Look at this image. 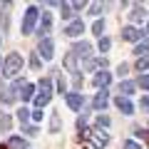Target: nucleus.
<instances>
[{
  "label": "nucleus",
  "mask_w": 149,
  "mask_h": 149,
  "mask_svg": "<svg viewBox=\"0 0 149 149\" xmlns=\"http://www.w3.org/2000/svg\"><path fill=\"white\" fill-rule=\"evenodd\" d=\"M20 67H22V57L17 52H13V55H8L5 65H3V74H5V77H15V74L20 72Z\"/></svg>",
  "instance_id": "1"
},
{
  "label": "nucleus",
  "mask_w": 149,
  "mask_h": 149,
  "mask_svg": "<svg viewBox=\"0 0 149 149\" xmlns=\"http://www.w3.org/2000/svg\"><path fill=\"white\" fill-rule=\"evenodd\" d=\"M40 17V13H37V8L35 5H30L25 10V17H22V35H30L32 32V27H35V20Z\"/></svg>",
  "instance_id": "2"
},
{
  "label": "nucleus",
  "mask_w": 149,
  "mask_h": 149,
  "mask_svg": "<svg viewBox=\"0 0 149 149\" xmlns=\"http://www.w3.org/2000/svg\"><path fill=\"white\" fill-rule=\"evenodd\" d=\"M82 139H90V142L95 144L97 149H100V147H104V144L109 142V137H107V134H102L100 129H97V132H87V129H85V132H82Z\"/></svg>",
  "instance_id": "3"
},
{
  "label": "nucleus",
  "mask_w": 149,
  "mask_h": 149,
  "mask_svg": "<svg viewBox=\"0 0 149 149\" xmlns=\"http://www.w3.org/2000/svg\"><path fill=\"white\" fill-rule=\"evenodd\" d=\"M52 50H55V45H52V40H50V37L40 40V45H37V55H40V57L52 60Z\"/></svg>",
  "instance_id": "4"
},
{
  "label": "nucleus",
  "mask_w": 149,
  "mask_h": 149,
  "mask_svg": "<svg viewBox=\"0 0 149 149\" xmlns=\"http://www.w3.org/2000/svg\"><path fill=\"white\" fill-rule=\"evenodd\" d=\"M82 32H85V22L82 20H72L67 27H65V35L67 37H77V35H82Z\"/></svg>",
  "instance_id": "5"
},
{
  "label": "nucleus",
  "mask_w": 149,
  "mask_h": 149,
  "mask_svg": "<svg viewBox=\"0 0 149 149\" xmlns=\"http://www.w3.org/2000/svg\"><path fill=\"white\" fill-rule=\"evenodd\" d=\"M122 37L127 40V42H137L139 37H144V32H139L137 27H132V25H127V27L122 30Z\"/></svg>",
  "instance_id": "6"
},
{
  "label": "nucleus",
  "mask_w": 149,
  "mask_h": 149,
  "mask_svg": "<svg viewBox=\"0 0 149 149\" xmlns=\"http://www.w3.org/2000/svg\"><path fill=\"white\" fill-rule=\"evenodd\" d=\"M107 102H109V97H107V90H102L100 95H95V100H92V107H95V109H104Z\"/></svg>",
  "instance_id": "7"
},
{
  "label": "nucleus",
  "mask_w": 149,
  "mask_h": 149,
  "mask_svg": "<svg viewBox=\"0 0 149 149\" xmlns=\"http://www.w3.org/2000/svg\"><path fill=\"white\" fill-rule=\"evenodd\" d=\"M109 80H112V74L107 72V70H100V72L95 74V85L97 87H107V85H109Z\"/></svg>",
  "instance_id": "8"
},
{
  "label": "nucleus",
  "mask_w": 149,
  "mask_h": 149,
  "mask_svg": "<svg viewBox=\"0 0 149 149\" xmlns=\"http://www.w3.org/2000/svg\"><path fill=\"white\" fill-rule=\"evenodd\" d=\"M65 67H67L72 74H80V72H77V55H74V52H67V55H65Z\"/></svg>",
  "instance_id": "9"
},
{
  "label": "nucleus",
  "mask_w": 149,
  "mask_h": 149,
  "mask_svg": "<svg viewBox=\"0 0 149 149\" xmlns=\"http://www.w3.org/2000/svg\"><path fill=\"white\" fill-rule=\"evenodd\" d=\"M50 27H52V17H50L47 13H45V15H42V20H40V35H42V40H45V35L50 32Z\"/></svg>",
  "instance_id": "10"
},
{
  "label": "nucleus",
  "mask_w": 149,
  "mask_h": 149,
  "mask_svg": "<svg viewBox=\"0 0 149 149\" xmlns=\"http://www.w3.org/2000/svg\"><path fill=\"white\" fill-rule=\"evenodd\" d=\"M67 107H70V109H80V107H82V95H77V92L67 95Z\"/></svg>",
  "instance_id": "11"
},
{
  "label": "nucleus",
  "mask_w": 149,
  "mask_h": 149,
  "mask_svg": "<svg viewBox=\"0 0 149 149\" xmlns=\"http://www.w3.org/2000/svg\"><path fill=\"white\" fill-rule=\"evenodd\" d=\"M129 17H132L134 22H142L144 17H147V10H144L142 5H134V8H132V13H129Z\"/></svg>",
  "instance_id": "12"
},
{
  "label": "nucleus",
  "mask_w": 149,
  "mask_h": 149,
  "mask_svg": "<svg viewBox=\"0 0 149 149\" xmlns=\"http://www.w3.org/2000/svg\"><path fill=\"white\" fill-rule=\"evenodd\" d=\"M74 52L82 55V57H90V55H92V45L90 42H77V45H74Z\"/></svg>",
  "instance_id": "13"
},
{
  "label": "nucleus",
  "mask_w": 149,
  "mask_h": 149,
  "mask_svg": "<svg viewBox=\"0 0 149 149\" xmlns=\"http://www.w3.org/2000/svg\"><path fill=\"white\" fill-rule=\"evenodd\" d=\"M117 107H119V109L124 112V114H132V112H134V107H132V102H129L127 97H117Z\"/></svg>",
  "instance_id": "14"
},
{
  "label": "nucleus",
  "mask_w": 149,
  "mask_h": 149,
  "mask_svg": "<svg viewBox=\"0 0 149 149\" xmlns=\"http://www.w3.org/2000/svg\"><path fill=\"white\" fill-rule=\"evenodd\" d=\"M10 127H13V117L5 114V112H0V129L3 132H10Z\"/></svg>",
  "instance_id": "15"
},
{
  "label": "nucleus",
  "mask_w": 149,
  "mask_h": 149,
  "mask_svg": "<svg viewBox=\"0 0 149 149\" xmlns=\"http://www.w3.org/2000/svg\"><path fill=\"white\" fill-rule=\"evenodd\" d=\"M15 97H17V92H15V90L0 92V102H3V104H13V102H15Z\"/></svg>",
  "instance_id": "16"
},
{
  "label": "nucleus",
  "mask_w": 149,
  "mask_h": 149,
  "mask_svg": "<svg viewBox=\"0 0 149 149\" xmlns=\"http://www.w3.org/2000/svg\"><path fill=\"white\" fill-rule=\"evenodd\" d=\"M40 95H45V97L52 100V82L50 80H40Z\"/></svg>",
  "instance_id": "17"
},
{
  "label": "nucleus",
  "mask_w": 149,
  "mask_h": 149,
  "mask_svg": "<svg viewBox=\"0 0 149 149\" xmlns=\"http://www.w3.org/2000/svg\"><path fill=\"white\" fill-rule=\"evenodd\" d=\"M8 149H25V139L10 137V139H8Z\"/></svg>",
  "instance_id": "18"
},
{
  "label": "nucleus",
  "mask_w": 149,
  "mask_h": 149,
  "mask_svg": "<svg viewBox=\"0 0 149 149\" xmlns=\"http://www.w3.org/2000/svg\"><path fill=\"white\" fill-rule=\"evenodd\" d=\"M119 92H122L124 97H127V95H132V92H134V82H127V80H122V82H119Z\"/></svg>",
  "instance_id": "19"
},
{
  "label": "nucleus",
  "mask_w": 149,
  "mask_h": 149,
  "mask_svg": "<svg viewBox=\"0 0 149 149\" xmlns=\"http://www.w3.org/2000/svg\"><path fill=\"white\" fill-rule=\"evenodd\" d=\"M50 132H60V112H52V119H50Z\"/></svg>",
  "instance_id": "20"
},
{
  "label": "nucleus",
  "mask_w": 149,
  "mask_h": 149,
  "mask_svg": "<svg viewBox=\"0 0 149 149\" xmlns=\"http://www.w3.org/2000/svg\"><path fill=\"white\" fill-rule=\"evenodd\" d=\"M147 67H149V52H147V55H142V57L137 60V70H139V72H144Z\"/></svg>",
  "instance_id": "21"
},
{
  "label": "nucleus",
  "mask_w": 149,
  "mask_h": 149,
  "mask_svg": "<svg viewBox=\"0 0 149 149\" xmlns=\"http://www.w3.org/2000/svg\"><path fill=\"white\" fill-rule=\"evenodd\" d=\"M30 117H32V112H30V109H25V107H22V109L17 112V119H20V122H22V127H25V124H27V119H30Z\"/></svg>",
  "instance_id": "22"
},
{
  "label": "nucleus",
  "mask_w": 149,
  "mask_h": 149,
  "mask_svg": "<svg viewBox=\"0 0 149 149\" xmlns=\"http://www.w3.org/2000/svg\"><path fill=\"white\" fill-rule=\"evenodd\" d=\"M147 47H149L147 40H144V42H139L137 47H134V55H139V57H142V55H147Z\"/></svg>",
  "instance_id": "23"
},
{
  "label": "nucleus",
  "mask_w": 149,
  "mask_h": 149,
  "mask_svg": "<svg viewBox=\"0 0 149 149\" xmlns=\"http://www.w3.org/2000/svg\"><path fill=\"white\" fill-rule=\"evenodd\" d=\"M92 32H95V35H102V32H104V20H95V25H92Z\"/></svg>",
  "instance_id": "24"
},
{
  "label": "nucleus",
  "mask_w": 149,
  "mask_h": 149,
  "mask_svg": "<svg viewBox=\"0 0 149 149\" xmlns=\"http://www.w3.org/2000/svg\"><path fill=\"white\" fill-rule=\"evenodd\" d=\"M109 47H112V40H109V37H102V40H100V50H102V52H107Z\"/></svg>",
  "instance_id": "25"
},
{
  "label": "nucleus",
  "mask_w": 149,
  "mask_h": 149,
  "mask_svg": "<svg viewBox=\"0 0 149 149\" xmlns=\"http://www.w3.org/2000/svg\"><path fill=\"white\" fill-rule=\"evenodd\" d=\"M137 85L142 87V90H149V74H142V77L137 80Z\"/></svg>",
  "instance_id": "26"
},
{
  "label": "nucleus",
  "mask_w": 149,
  "mask_h": 149,
  "mask_svg": "<svg viewBox=\"0 0 149 149\" xmlns=\"http://www.w3.org/2000/svg\"><path fill=\"white\" fill-rule=\"evenodd\" d=\"M102 8H104L102 3H92V5H90V15H100V13H102Z\"/></svg>",
  "instance_id": "27"
},
{
  "label": "nucleus",
  "mask_w": 149,
  "mask_h": 149,
  "mask_svg": "<svg viewBox=\"0 0 149 149\" xmlns=\"http://www.w3.org/2000/svg\"><path fill=\"white\" fill-rule=\"evenodd\" d=\"M62 17H72V5L70 3H62Z\"/></svg>",
  "instance_id": "28"
},
{
  "label": "nucleus",
  "mask_w": 149,
  "mask_h": 149,
  "mask_svg": "<svg viewBox=\"0 0 149 149\" xmlns=\"http://www.w3.org/2000/svg\"><path fill=\"white\" fill-rule=\"evenodd\" d=\"M97 124H100V127H109V117H107V114H100V117H97Z\"/></svg>",
  "instance_id": "29"
},
{
  "label": "nucleus",
  "mask_w": 149,
  "mask_h": 149,
  "mask_svg": "<svg viewBox=\"0 0 149 149\" xmlns=\"http://www.w3.org/2000/svg\"><path fill=\"white\" fill-rule=\"evenodd\" d=\"M30 67H40V55H32V57H30Z\"/></svg>",
  "instance_id": "30"
},
{
  "label": "nucleus",
  "mask_w": 149,
  "mask_h": 149,
  "mask_svg": "<svg viewBox=\"0 0 149 149\" xmlns=\"http://www.w3.org/2000/svg\"><path fill=\"white\" fill-rule=\"evenodd\" d=\"M122 149H139V144H137V142H124Z\"/></svg>",
  "instance_id": "31"
},
{
  "label": "nucleus",
  "mask_w": 149,
  "mask_h": 149,
  "mask_svg": "<svg viewBox=\"0 0 149 149\" xmlns=\"http://www.w3.org/2000/svg\"><path fill=\"white\" fill-rule=\"evenodd\" d=\"M32 119H37V122H40V119H42V109H35V112H32Z\"/></svg>",
  "instance_id": "32"
},
{
  "label": "nucleus",
  "mask_w": 149,
  "mask_h": 149,
  "mask_svg": "<svg viewBox=\"0 0 149 149\" xmlns=\"http://www.w3.org/2000/svg\"><path fill=\"white\" fill-rule=\"evenodd\" d=\"M82 8H85V3H82V0H77V3H72V10H82Z\"/></svg>",
  "instance_id": "33"
},
{
  "label": "nucleus",
  "mask_w": 149,
  "mask_h": 149,
  "mask_svg": "<svg viewBox=\"0 0 149 149\" xmlns=\"http://www.w3.org/2000/svg\"><path fill=\"white\" fill-rule=\"evenodd\" d=\"M117 72H119V74H127V72H129V67H127V65L122 62V65H119V70H117Z\"/></svg>",
  "instance_id": "34"
},
{
  "label": "nucleus",
  "mask_w": 149,
  "mask_h": 149,
  "mask_svg": "<svg viewBox=\"0 0 149 149\" xmlns=\"http://www.w3.org/2000/svg\"><path fill=\"white\" fill-rule=\"evenodd\" d=\"M85 124H87V117H80V119H77V127H80V129H85Z\"/></svg>",
  "instance_id": "35"
},
{
  "label": "nucleus",
  "mask_w": 149,
  "mask_h": 149,
  "mask_svg": "<svg viewBox=\"0 0 149 149\" xmlns=\"http://www.w3.org/2000/svg\"><path fill=\"white\" fill-rule=\"evenodd\" d=\"M142 109H149V95L142 97Z\"/></svg>",
  "instance_id": "36"
},
{
  "label": "nucleus",
  "mask_w": 149,
  "mask_h": 149,
  "mask_svg": "<svg viewBox=\"0 0 149 149\" xmlns=\"http://www.w3.org/2000/svg\"><path fill=\"white\" fill-rule=\"evenodd\" d=\"M27 134H30V137H35V134H40V132H37V127H27Z\"/></svg>",
  "instance_id": "37"
},
{
  "label": "nucleus",
  "mask_w": 149,
  "mask_h": 149,
  "mask_svg": "<svg viewBox=\"0 0 149 149\" xmlns=\"http://www.w3.org/2000/svg\"><path fill=\"white\" fill-rule=\"evenodd\" d=\"M3 8H8V5H3V3H0V10H3ZM3 17H5V15H3V13H0V20H3Z\"/></svg>",
  "instance_id": "38"
},
{
  "label": "nucleus",
  "mask_w": 149,
  "mask_h": 149,
  "mask_svg": "<svg viewBox=\"0 0 149 149\" xmlns=\"http://www.w3.org/2000/svg\"><path fill=\"white\" fill-rule=\"evenodd\" d=\"M3 65H5V62H3V57H0V67H3Z\"/></svg>",
  "instance_id": "39"
},
{
  "label": "nucleus",
  "mask_w": 149,
  "mask_h": 149,
  "mask_svg": "<svg viewBox=\"0 0 149 149\" xmlns=\"http://www.w3.org/2000/svg\"><path fill=\"white\" fill-rule=\"evenodd\" d=\"M147 35H149V22H147Z\"/></svg>",
  "instance_id": "40"
},
{
  "label": "nucleus",
  "mask_w": 149,
  "mask_h": 149,
  "mask_svg": "<svg viewBox=\"0 0 149 149\" xmlns=\"http://www.w3.org/2000/svg\"><path fill=\"white\" fill-rule=\"evenodd\" d=\"M0 149H5V147H0Z\"/></svg>",
  "instance_id": "41"
},
{
  "label": "nucleus",
  "mask_w": 149,
  "mask_h": 149,
  "mask_svg": "<svg viewBox=\"0 0 149 149\" xmlns=\"http://www.w3.org/2000/svg\"><path fill=\"white\" fill-rule=\"evenodd\" d=\"M0 40H3V37H0Z\"/></svg>",
  "instance_id": "42"
}]
</instances>
